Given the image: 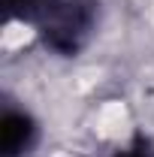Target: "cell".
Instances as JSON below:
<instances>
[{"instance_id":"7a4b0ae2","label":"cell","mask_w":154,"mask_h":157,"mask_svg":"<svg viewBox=\"0 0 154 157\" xmlns=\"http://www.w3.org/2000/svg\"><path fill=\"white\" fill-rule=\"evenodd\" d=\"M118 157H151V151L139 145V148H133V151H124V154H118Z\"/></svg>"},{"instance_id":"6da1fadb","label":"cell","mask_w":154,"mask_h":157,"mask_svg":"<svg viewBox=\"0 0 154 157\" xmlns=\"http://www.w3.org/2000/svg\"><path fill=\"white\" fill-rule=\"evenodd\" d=\"M30 139V124L24 115H6L3 118V157H15L24 151Z\"/></svg>"}]
</instances>
